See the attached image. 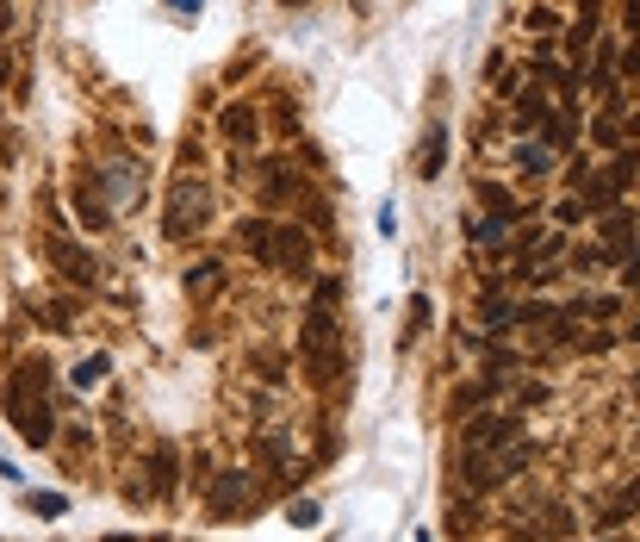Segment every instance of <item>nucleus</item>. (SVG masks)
<instances>
[{
  "label": "nucleus",
  "instance_id": "obj_1",
  "mask_svg": "<svg viewBox=\"0 0 640 542\" xmlns=\"http://www.w3.org/2000/svg\"><path fill=\"white\" fill-rule=\"evenodd\" d=\"M298 362H305V374H312L317 387H336L343 381V337H336V312L329 305H312L305 312V324H298Z\"/></svg>",
  "mask_w": 640,
  "mask_h": 542
},
{
  "label": "nucleus",
  "instance_id": "obj_2",
  "mask_svg": "<svg viewBox=\"0 0 640 542\" xmlns=\"http://www.w3.org/2000/svg\"><path fill=\"white\" fill-rule=\"evenodd\" d=\"M205 219H212V188H205L200 175H174L169 200H162V238L187 243V238H200V231H205Z\"/></svg>",
  "mask_w": 640,
  "mask_h": 542
},
{
  "label": "nucleus",
  "instance_id": "obj_3",
  "mask_svg": "<svg viewBox=\"0 0 640 542\" xmlns=\"http://www.w3.org/2000/svg\"><path fill=\"white\" fill-rule=\"evenodd\" d=\"M267 269H281V274H305L317 269V243H312V231H298V224H281L274 219V243H267Z\"/></svg>",
  "mask_w": 640,
  "mask_h": 542
},
{
  "label": "nucleus",
  "instance_id": "obj_4",
  "mask_svg": "<svg viewBox=\"0 0 640 542\" xmlns=\"http://www.w3.org/2000/svg\"><path fill=\"white\" fill-rule=\"evenodd\" d=\"M597 243H603V262H609V269H622L628 255L640 250V219H634L628 207L597 212Z\"/></svg>",
  "mask_w": 640,
  "mask_h": 542
},
{
  "label": "nucleus",
  "instance_id": "obj_5",
  "mask_svg": "<svg viewBox=\"0 0 640 542\" xmlns=\"http://www.w3.org/2000/svg\"><path fill=\"white\" fill-rule=\"evenodd\" d=\"M522 436V424H516L510 412H473V418H460V449H498V443H516Z\"/></svg>",
  "mask_w": 640,
  "mask_h": 542
},
{
  "label": "nucleus",
  "instance_id": "obj_6",
  "mask_svg": "<svg viewBox=\"0 0 640 542\" xmlns=\"http://www.w3.org/2000/svg\"><path fill=\"white\" fill-rule=\"evenodd\" d=\"M44 262H50V269H57V274H63L69 288H94V281H100L94 255L81 250L75 238H50V243H44Z\"/></svg>",
  "mask_w": 640,
  "mask_h": 542
},
{
  "label": "nucleus",
  "instance_id": "obj_7",
  "mask_svg": "<svg viewBox=\"0 0 640 542\" xmlns=\"http://www.w3.org/2000/svg\"><path fill=\"white\" fill-rule=\"evenodd\" d=\"M243 511H255V480L250 474H224L219 486H212V518L231 524V518H243Z\"/></svg>",
  "mask_w": 640,
  "mask_h": 542
},
{
  "label": "nucleus",
  "instance_id": "obj_8",
  "mask_svg": "<svg viewBox=\"0 0 640 542\" xmlns=\"http://www.w3.org/2000/svg\"><path fill=\"white\" fill-rule=\"evenodd\" d=\"M305 181H298V169H286V162H262V200L267 207H298L305 200Z\"/></svg>",
  "mask_w": 640,
  "mask_h": 542
},
{
  "label": "nucleus",
  "instance_id": "obj_9",
  "mask_svg": "<svg viewBox=\"0 0 640 542\" xmlns=\"http://www.w3.org/2000/svg\"><path fill=\"white\" fill-rule=\"evenodd\" d=\"M219 131H224V144H236V150H250L255 138H262V112H255L250 100H231V107L219 112Z\"/></svg>",
  "mask_w": 640,
  "mask_h": 542
},
{
  "label": "nucleus",
  "instance_id": "obj_10",
  "mask_svg": "<svg viewBox=\"0 0 640 542\" xmlns=\"http://www.w3.org/2000/svg\"><path fill=\"white\" fill-rule=\"evenodd\" d=\"M38 387H50V362H44V355H32V362L13 368V381H7V418H13L19 405H32Z\"/></svg>",
  "mask_w": 640,
  "mask_h": 542
},
{
  "label": "nucleus",
  "instance_id": "obj_11",
  "mask_svg": "<svg viewBox=\"0 0 640 542\" xmlns=\"http://www.w3.org/2000/svg\"><path fill=\"white\" fill-rule=\"evenodd\" d=\"M560 312H566V319H578V324H609L616 312H622V293H572Z\"/></svg>",
  "mask_w": 640,
  "mask_h": 542
},
{
  "label": "nucleus",
  "instance_id": "obj_12",
  "mask_svg": "<svg viewBox=\"0 0 640 542\" xmlns=\"http://www.w3.org/2000/svg\"><path fill=\"white\" fill-rule=\"evenodd\" d=\"M13 424H19V436H26L32 449H50V443H57V412H50V405H19Z\"/></svg>",
  "mask_w": 640,
  "mask_h": 542
},
{
  "label": "nucleus",
  "instance_id": "obj_13",
  "mask_svg": "<svg viewBox=\"0 0 640 542\" xmlns=\"http://www.w3.org/2000/svg\"><path fill=\"white\" fill-rule=\"evenodd\" d=\"M150 486H156L162 505H174V493H181V455L174 449H150Z\"/></svg>",
  "mask_w": 640,
  "mask_h": 542
},
{
  "label": "nucleus",
  "instance_id": "obj_14",
  "mask_svg": "<svg viewBox=\"0 0 640 542\" xmlns=\"http://www.w3.org/2000/svg\"><path fill=\"white\" fill-rule=\"evenodd\" d=\"M479 207H485V219H498V224H516V219H529V200H516V193L491 188V181H485V188H479Z\"/></svg>",
  "mask_w": 640,
  "mask_h": 542
},
{
  "label": "nucleus",
  "instance_id": "obj_15",
  "mask_svg": "<svg viewBox=\"0 0 640 542\" xmlns=\"http://www.w3.org/2000/svg\"><path fill=\"white\" fill-rule=\"evenodd\" d=\"M441 162H448V126H441V119H436V126L423 131V157H417V175H423V181H436V175H441Z\"/></svg>",
  "mask_w": 640,
  "mask_h": 542
},
{
  "label": "nucleus",
  "instance_id": "obj_16",
  "mask_svg": "<svg viewBox=\"0 0 640 542\" xmlns=\"http://www.w3.org/2000/svg\"><path fill=\"white\" fill-rule=\"evenodd\" d=\"M479 319L491 324V331H510V324H516V300L504 288H485L479 293Z\"/></svg>",
  "mask_w": 640,
  "mask_h": 542
},
{
  "label": "nucleus",
  "instance_id": "obj_17",
  "mask_svg": "<svg viewBox=\"0 0 640 542\" xmlns=\"http://www.w3.org/2000/svg\"><path fill=\"white\" fill-rule=\"evenodd\" d=\"M516 169H522V175H553V144H547V138H522V144H516Z\"/></svg>",
  "mask_w": 640,
  "mask_h": 542
},
{
  "label": "nucleus",
  "instance_id": "obj_18",
  "mask_svg": "<svg viewBox=\"0 0 640 542\" xmlns=\"http://www.w3.org/2000/svg\"><path fill=\"white\" fill-rule=\"evenodd\" d=\"M535 126H547V94L541 88L516 94V131H535Z\"/></svg>",
  "mask_w": 640,
  "mask_h": 542
},
{
  "label": "nucleus",
  "instance_id": "obj_19",
  "mask_svg": "<svg viewBox=\"0 0 640 542\" xmlns=\"http://www.w3.org/2000/svg\"><path fill=\"white\" fill-rule=\"evenodd\" d=\"M634 169H640V150H616V162H609V169H603V175H597V181H603V188H616V193H622L628 181H634Z\"/></svg>",
  "mask_w": 640,
  "mask_h": 542
},
{
  "label": "nucleus",
  "instance_id": "obj_20",
  "mask_svg": "<svg viewBox=\"0 0 640 542\" xmlns=\"http://www.w3.org/2000/svg\"><path fill=\"white\" fill-rule=\"evenodd\" d=\"M75 212H81V224H88V231H106V224H112V212L100 207V193H94V188H81V193H75Z\"/></svg>",
  "mask_w": 640,
  "mask_h": 542
},
{
  "label": "nucleus",
  "instance_id": "obj_21",
  "mask_svg": "<svg viewBox=\"0 0 640 542\" xmlns=\"http://www.w3.org/2000/svg\"><path fill=\"white\" fill-rule=\"evenodd\" d=\"M224 288V262H193L187 269V293H219Z\"/></svg>",
  "mask_w": 640,
  "mask_h": 542
},
{
  "label": "nucleus",
  "instance_id": "obj_22",
  "mask_svg": "<svg viewBox=\"0 0 640 542\" xmlns=\"http://www.w3.org/2000/svg\"><path fill=\"white\" fill-rule=\"evenodd\" d=\"M479 518H485L479 499H460V505L448 511V536H473V530H479Z\"/></svg>",
  "mask_w": 640,
  "mask_h": 542
},
{
  "label": "nucleus",
  "instance_id": "obj_23",
  "mask_svg": "<svg viewBox=\"0 0 640 542\" xmlns=\"http://www.w3.org/2000/svg\"><path fill=\"white\" fill-rule=\"evenodd\" d=\"M591 150H622V126H616L609 112H597V119H591Z\"/></svg>",
  "mask_w": 640,
  "mask_h": 542
},
{
  "label": "nucleus",
  "instance_id": "obj_24",
  "mask_svg": "<svg viewBox=\"0 0 640 542\" xmlns=\"http://www.w3.org/2000/svg\"><path fill=\"white\" fill-rule=\"evenodd\" d=\"M312 305H329V312H336V305H343V274H324L317 293H312Z\"/></svg>",
  "mask_w": 640,
  "mask_h": 542
},
{
  "label": "nucleus",
  "instance_id": "obj_25",
  "mask_svg": "<svg viewBox=\"0 0 640 542\" xmlns=\"http://www.w3.org/2000/svg\"><path fill=\"white\" fill-rule=\"evenodd\" d=\"M286 518H293L298 530H317V524H324V511H317L312 499H293V505H286Z\"/></svg>",
  "mask_w": 640,
  "mask_h": 542
},
{
  "label": "nucleus",
  "instance_id": "obj_26",
  "mask_svg": "<svg viewBox=\"0 0 640 542\" xmlns=\"http://www.w3.org/2000/svg\"><path fill=\"white\" fill-rule=\"evenodd\" d=\"M106 368H112V355H88V362L75 368V387H94V381H106Z\"/></svg>",
  "mask_w": 640,
  "mask_h": 542
},
{
  "label": "nucleus",
  "instance_id": "obj_27",
  "mask_svg": "<svg viewBox=\"0 0 640 542\" xmlns=\"http://www.w3.org/2000/svg\"><path fill=\"white\" fill-rule=\"evenodd\" d=\"M26 505H32L38 518H63V511H69V499H63V493H32Z\"/></svg>",
  "mask_w": 640,
  "mask_h": 542
},
{
  "label": "nucleus",
  "instance_id": "obj_28",
  "mask_svg": "<svg viewBox=\"0 0 640 542\" xmlns=\"http://www.w3.org/2000/svg\"><path fill=\"white\" fill-rule=\"evenodd\" d=\"M622 300H640V250L622 262Z\"/></svg>",
  "mask_w": 640,
  "mask_h": 542
},
{
  "label": "nucleus",
  "instance_id": "obj_29",
  "mask_svg": "<svg viewBox=\"0 0 640 542\" xmlns=\"http://www.w3.org/2000/svg\"><path fill=\"white\" fill-rule=\"evenodd\" d=\"M585 212H591V207H585V193H566V200H560V212H553V219H560V224H578V219H585Z\"/></svg>",
  "mask_w": 640,
  "mask_h": 542
},
{
  "label": "nucleus",
  "instance_id": "obj_30",
  "mask_svg": "<svg viewBox=\"0 0 640 542\" xmlns=\"http://www.w3.org/2000/svg\"><path fill=\"white\" fill-rule=\"evenodd\" d=\"M529 32H553V26H560V13H553V7H529Z\"/></svg>",
  "mask_w": 640,
  "mask_h": 542
},
{
  "label": "nucleus",
  "instance_id": "obj_31",
  "mask_svg": "<svg viewBox=\"0 0 640 542\" xmlns=\"http://www.w3.org/2000/svg\"><path fill=\"white\" fill-rule=\"evenodd\" d=\"M423 324H429V300L417 293V300H410V331H405V343H410V337H423Z\"/></svg>",
  "mask_w": 640,
  "mask_h": 542
},
{
  "label": "nucleus",
  "instance_id": "obj_32",
  "mask_svg": "<svg viewBox=\"0 0 640 542\" xmlns=\"http://www.w3.org/2000/svg\"><path fill=\"white\" fill-rule=\"evenodd\" d=\"M622 76H628V81H640V32L628 38V50H622Z\"/></svg>",
  "mask_w": 640,
  "mask_h": 542
},
{
  "label": "nucleus",
  "instance_id": "obj_33",
  "mask_svg": "<svg viewBox=\"0 0 640 542\" xmlns=\"http://www.w3.org/2000/svg\"><path fill=\"white\" fill-rule=\"evenodd\" d=\"M572 269H603V250H572Z\"/></svg>",
  "mask_w": 640,
  "mask_h": 542
},
{
  "label": "nucleus",
  "instance_id": "obj_34",
  "mask_svg": "<svg viewBox=\"0 0 640 542\" xmlns=\"http://www.w3.org/2000/svg\"><path fill=\"white\" fill-rule=\"evenodd\" d=\"M541 399H547V387H522V393H516V405H522V412H535Z\"/></svg>",
  "mask_w": 640,
  "mask_h": 542
},
{
  "label": "nucleus",
  "instance_id": "obj_35",
  "mask_svg": "<svg viewBox=\"0 0 640 542\" xmlns=\"http://www.w3.org/2000/svg\"><path fill=\"white\" fill-rule=\"evenodd\" d=\"M578 19H591L597 26V19H603V0H578Z\"/></svg>",
  "mask_w": 640,
  "mask_h": 542
},
{
  "label": "nucleus",
  "instance_id": "obj_36",
  "mask_svg": "<svg viewBox=\"0 0 640 542\" xmlns=\"http://www.w3.org/2000/svg\"><path fill=\"white\" fill-rule=\"evenodd\" d=\"M7 81H13V57L0 50V94H7Z\"/></svg>",
  "mask_w": 640,
  "mask_h": 542
},
{
  "label": "nucleus",
  "instance_id": "obj_37",
  "mask_svg": "<svg viewBox=\"0 0 640 542\" xmlns=\"http://www.w3.org/2000/svg\"><path fill=\"white\" fill-rule=\"evenodd\" d=\"M7 26H13V7H7V0H0V32H7Z\"/></svg>",
  "mask_w": 640,
  "mask_h": 542
},
{
  "label": "nucleus",
  "instance_id": "obj_38",
  "mask_svg": "<svg viewBox=\"0 0 640 542\" xmlns=\"http://www.w3.org/2000/svg\"><path fill=\"white\" fill-rule=\"evenodd\" d=\"M174 7H181V13H193V7H200V0H174Z\"/></svg>",
  "mask_w": 640,
  "mask_h": 542
},
{
  "label": "nucleus",
  "instance_id": "obj_39",
  "mask_svg": "<svg viewBox=\"0 0 640 542\" xmlns=\"http://www.w3.org/2000/svg\"><path fill=\"white\" fill-rule=\"evenodd\" d=\"M106 542H138V536H106Z\"/></svg>",
  "mask_w": 640,
  "mask_h": 542
},
{
  "label": "nucleus",
  "instance_id": "obj_40",
  "mask_svg": "<svg viewBox=\"0 0 640 542\" xmlns=\"http://www.w3.org/2000/svg\"><path fill=\"white\" fill-rule=\"evenodd\" d=\"M417 542H429V530H423V536H417Z\"/></svg>",
  "mask_w": 640,
  "mask_h": 542
},
{
  "label": "nucleus",
  "instance_id": "obj_41",
  "mask_svg": "<svg viewBox=\"0 0 640 542\" xmlns=\"http://www.w3.org/2000/svg\"><path fill=\"white\" fill-rule=\"evenodd\" d=\"M156 542H169V536H156Z\"/></svg>",
  "mask_w": 640,
  "mask_h": 542
}]
</instances>
